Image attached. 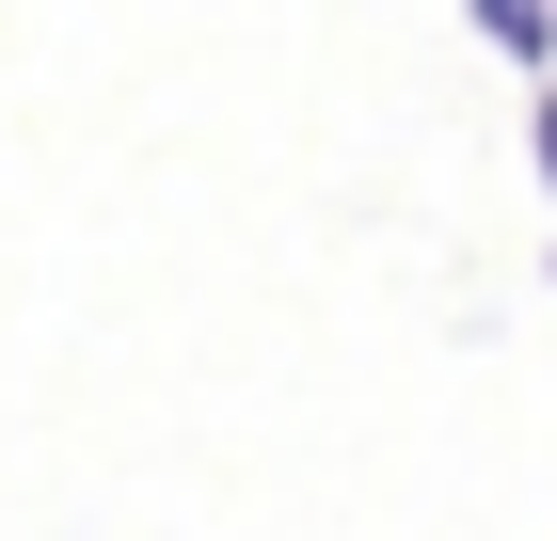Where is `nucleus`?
<instances>
[{
    "instance_id": "nucleus-1",
    "label": "nucleus",
    "mask_w": 557,
    "mask_h": 541,
    "mask_svg": "<svg viewBox=\"0 0 557 541\" xmlns=\"http://www.w3.org/2000/svg\"><path fill=\"white\" fill-rule=\"evenodd\" d=\"M478 33L510 48V64H557V0H478Z\"/></svg>"
},
{
    "instance_id": "nucleus-2",
    "label": "nucleus",
    "mask_w": 557,
    "mask_h": 541,
    "mask_svg": "<svg viewBox=\"0 0 557 541\" xmlns=\"http://www.w3.org/2000/svg\"><path fill=\"white\" fill-rule=\"evenodd\" d=\"M542 175H557V96H542Z\"/></svg>"
}]
</instances>
